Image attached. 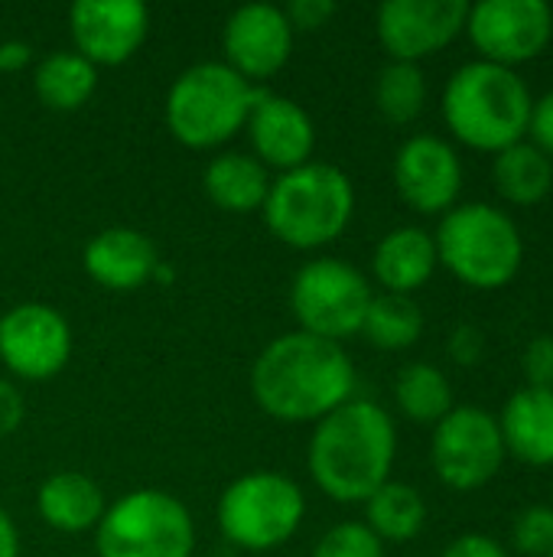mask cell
<instances>
[{
	"label": "cell",
	"instance_id": "cell-30",
	"mask_svg": "<svg viewBox=\"0 0 553 557\" xmlns=\"http://www.w3.org/2000/svg\"><path fill=\"white\" fill-rule=\"evenodd\" d=\"M512 545L525 557L553 555V509L551 506H528L518 512L512 525Z\"/></svg>",
	"mask_w": 553,
	"mask_h": 557
},
{
	"label": "cell",
	"instance_id": "cell-14",
	"mask_svg": "<svg viewBox=\"0 0 553 557\" xmlns=\"http://www.w3.org/2000/svg\"><path fill=\"white\" fill-rule=\"evenodd\" d=\"M394 189L420 215H447L463 193V163L453 144L414 134L398 147Z\"/></svg>",
	"mask_w": 553,
	"mask_h": 557
},
{
	"label": "cell",
	"instance_id": "cell-11",
	"mask_svg": "<svg viewBox=\"0 0 553 557\" xmlns=\"http://www.w3.org/2000/svg\"><path fill=\"white\" fill-rule=\"evenodd\" d=\"M466 36L482 55L515 69L538 59L553 39V7L544 0H479L469 3Z\"/></svg>",
	"mask_w": 553,
	"mask_h": 557
},
{
	"label": "cell",
	"instance_id": "cell-36",
	"mask_svg": "<svg viewBox=\"0 0 553 557\" xmlns=\"http://www.w3.org/2000/svg\"><path fill=\"white\" fill-rule=\"evenodd\" d=\"M26 418V401H23V392L0 379V437H10Z\"/></svg>",
	"mask_w": 553,
	"mask_h": 557
},
{
	"label": "cell",
	"instance_id": "cell-28",
	"mask_svg": "<svg viewBox=\"0 0 553 557\" xmlns=\"http://www.w3.org/2000/svg\"><path fill=\"white\" fill-rule=\"evenodd\" d=\"M375 104L391 124H411L427 104V75L414 62H388L375 82Z\"/></svg>",
	"mask_w": 553,
	"mask_h": 557
},
{
	"label": "cell",
	"instance_id": "cell-15",
	"mask_svg": "<svg viewBox=\"0 0 553 557\" xmlns=\"http://www.w3.org/2000/svg\"><path fill=\"white\" fill-rule=\"evenodd\" d=\"M72 49L98 65H124L150 33V10L140 0H75L68 7Z\"/></svg>",
	"mask_w": 553,
	"mask_h": 557
},
{
	"label": "cell",
	"instance_id": "cell-2",
	"mask_svg": "<svg viewBox=\"0 0 553 557\" xmlns=\"http://www.w3.org/2000/svg\"><path fill=\"white\" fill-rule=\"evenodd\" d=\"M398 457L394 418L368 398H352L326 414L306 450V470L332 503H365L391 480Z\"/></svg>",
	"mask_w": 553,
	"mask_h": 557
},
{
	"label": "cell",
	"instance_id": "cell-10",
	"mask_svg": "<svg viewBox=\"0 0 553 557\" xmlns=\"http://www.w3.org/2000/svg\"><path fill=\"white\" fill-rule=\"evenodd\" d=\"M505 457L508 454L499 431V418L479 405H460L433 428V473L443 486L456 493H473L492 483Z\"/></svg>",
	"mask_w": 553,
	"mask_h": 557
},
{
	"label": "cell",
	"instance_id": "cell-40",
	"mask_svg": "<svg viewBox=\"0 0 553 557\" xmlns=\"http://www.w3.org/2000/svg\"><path fill=\"white\" fill-rule=\"evenodd\" d=\"M551 509H553V506H551Z\"/></svg>",
	"mask_w": 553,
	"mask_h": 557
},
{
	"label": "cell",
	"instance_id": "cell-38",
	"mask_svg": "<svg viewBox=\"0 0 553 557\" xmlns=\"http://www.w3.org/2000/svg\"><path fill=\"white\" fill-rule=\"evenodd\" d=\"M0 557H20V532L7 509H0Z\"/></svg>",
	"mask_w": 553,
	"mask_h": 557
},
{
	"label": "cell",
	"instance_id": "cell-13",
	"mask_svg": "<svg viewBox=\"0 0 553 557\" xmlns=\"http://www.w3.org/2000/svg\"><path fill=\"white\" fill-rule=\"evenodd\" d=\"M466 0H385L375 16L391 62H420L466 33Z\"/></svg>",
	"mask_w": 553,
	"mask_h": 557
},
{
	"label": "cell",
	"instance_id": "cell-8",
	"mask_svg": "<svg viewBox=\"0 0 553 557\" xmlns=\"http://www.w3.org/2000/svg\"><path fill=\"white\" fill-rule=\"evenodd\" d=\"M98 557H192L196 522L163 490H134L108 506L95 529Z\"/></svg>",
	"mask_w": 553,
	"mask_h": 557
},
{
	"label": "cell",
	"instance_id": "cell-22",
	"mask_svg": "<svg viewBox=\"0 0 553 557\" xmlns=\"http://www.w3.org/2000/svg\"><path fill=\"white\" fill-rule=\"evenodd\" d=\"M271 170L254 157L241 150H225L215 160H209L202 173L205 196L222 209L235 215H248L264 209L271 193Z\"/></svg>",
	"mask_w": 553,
	"mask_h": 557
},
{
	"label": "cell",
	"instance_id": "cell-34",
	"mask_svg": "<svg viewBox=\"0 0 553 557\" xmlns=\"http://www.w3.org/2000/svg\"><path fill=\"white\" fill-rule=\"evenodd\" d=\"M528 137L538 150H544L553 160V91L541 95L531 108V124H528Z\"/></svg>",
	"mask_w": 553,
	"mask_h": 557
},
{
	"label": "cell",
	"instance_id": "cell-7",
	"mask_svg": "<svg viewBox=\"0 0 553 557\" xmlns=\"http://www.w3.org/2000/svg\"><path fill=\"white\" fill-rule=\"evenodd\" d=\"M306 516L303 490L271 470H254L225 486L218 499V529L228 545L261 555L287 545Z\"/></svg>",
	"mask_w": 553,
	"mask_h": 557
},
{
	"label": "cell",
	"instance_id": "cell-19",
	"mask_svg": "<svg viewBox=\"0 0 553 557\" xmlns=\"http://www.w3.org/2000/svg\"><path fill=\"white\" fill-rule=\"evenodd\" d=\"M499 431L515 460L553 467V388H518L499 414Z\"/></svg>",
	"mask_w": 553,
	"mask_h": 557
},
{
	"label": "cell",
	"instance_id": "cell-9",
	"mask_svg": "<svg viewBox=\"0 0 553 557\" xmlns=\"http://www.w3.org/2000/svg\"><path fill=\"white\" fill-rule=\"evenodd\" d=\"M372 297L368 277L342 258L306 261L290 284V310L300 330L329 343L362 333Z\"/></svg>",
	"mask_w": 553,
	"mask_h": 557
},
{
	"label": "cell",
	"instance_id": "cell-37",
	"mask_svg": "<svg viewBox=\"0 0 553 557\" xmlns=\"http://www.w3.org/2000/svg\"><path fill=\"white\" fill-rule=\"evenodd\" d=\"M33 62V46L23 39H3L0 42V72L3 75H16Z\"/></svg>",
	"mask_w": 553,
	"mask_h": 557
},
{
	"label": "cell",
	"instance_id": "cell-23",
	"mask_svg": "<svg viewBox=\"0 0 553 557\" xmlns=\"http://www.w3.org/2000/svg\"><path fill=\"white\" fill-rule=\"evenodd\" d=\"M33 88L49 111H78L98 88V69L75 49H55L36 62Z\"/></svg>",
	"mask_w": 553,
	"mask_h": 557
},
{
	"label": "cell",
	"instance_id": "cell-31",
	"mask_svg": "<svg viewBox=\"0 0 553 557\" xmlns=\"http://www.w3.org/2000/svg\"><path fill=\"white\" fill-rule=\"evenodd\" d=\"M521 369L531 388H553V333H538L525 346Z\"/></svg>",
	"mask_w": 553,
	"mask_h": 557
},
{
	"label": "cell",
	"instance_id": "cell-29",
	"mask_svg": "<svg viewBox=\"0 0 553 557\" xmlns=\"http://www.w3.org/2000/svg\"><path fill=\"white\" fill-rule=\"evenodd\" d=\"M310 557H385V545L365 522H339L316 542Z\"/></svg>",
	"mask_w": 553,
	"mask_h": 557
},
{
	"label": "cell",
	"instance_id": "cell-5",
	"mask_svg": "<svg viewBox=\"0 0 553 557\" xmlns=\"http://www.w3.org/2000/svg\"><path fill=\"white\" fill-rule=\"evenodd\" d=\"M437 261L466 287H508L525 264V238L518 222L489 202L453 206L433 235Z\"/></svg>",
	"mask_w": 553,
	"mask_h": 557
},
{
	"label": "cell",
	"instance_id": "cell-16",
	"mask_svg": "<svg viewBox=\"0 0 553 557\" xmlns=\"http://www.w3.org/2000/svg\"><path fill=\"white\" fill-rule=\"evenodd\" d=\"M225 65L235 69L251 85L277 75L293 52V29L284 7L274 3H244L228 13L222 29Z\"/></svg>",
	"mask_w": 553,
	"mask_h": 557
},
{
	"label": "cell",
	"instance_id": "cell-20",
	"mask_svg": "<svg viewBox=\"0 0 553 557\" xmlns=\"http://www.w3.org/2000/svg\"><path fill=\"white\" fill-rule=\"evenodd\" d=\"M437 245L427 228L417 225H401L391 228L372 255V274L385 287V294H401L411 297L420 290L433 271H437Z\"/></svg>",
	"mask_w": 553,
	"mask_h": 557
},
{
	"label": "cell",
	"instance_id": "cell-1",
	"mask_svg": "<svg viewBox=\"0 0 553 557\" xmlns=\"http://www.w3.org/2000/svg\"><path fill=\"white\" fill-rule=\"evenodd\" d=\"M352 392L355 366L342 343L303 330L271 339L251 366V395L280 424H319L352 401Z\"/></svg>",
	"mask_w": 553,
	"mask_h": 557
},
{
	"label": "cell",
	"instance_id": "cell-24",
	"mask_svg": "<svg viewBox=\"0 0 553 557\" xmlns=\"http://www.w3.org/2000/svg\"><path fill=\"white\" fill-rule=\"evenodd\" d=\"M495 189L512 206H538L551 196L553 189V160L538 150L531 140H521L502 153H495L492 163Z\"/></svg>",
	"mask_w": 553,
	"mask_h": 557
},
{
	"label": "cell",
	"instance_id": "cell-32",
	"mask_svg": "<svg viewBox=\"0 0 553 557\" xmlns=\"http://www.w3.org/2000/svg\"><path fill=\"white\" fill-rule=\"evenodd\" d=\"M284 13L293 33H316L336 16V3L332 0H290Z\"/></svg>",
	"mask_w": 553,
	"mask_h": 557
},
{
	"label": "cell",
	"instance_id": "cell-6",
	"mask_svg": "<svg viewBox=\"0 0 553 557\" xmlns=\"http://www.w3.org/2000/svg\"><path fill=\"white\" fill-rule=\"evenodd\" d=\"M257 91L225 62H196L166 91V127L183 147L212 150L244 127Z\"/></svg>",
	"mask_w": 553,
	"mask_h": 557
},
{
	"label": "cell",
	"instance_id": "cell-35",
	"mask_svg": "<svg viewBox=\"0 0 553 557\" xmlns=\"http://www.w3.org/2000/svg\"><path fill=\"white\" fill-rule=\"evenodd\" d=\"M440 557H512L495 539L489 535H479V532H469V535H460L453 539Z\"/></svg>",
	"mask_w": 553,
	"mask_h": 557
},
{
	"label": "cell",
	"instance_id": "cell-17",
	"mask_svg": "<svg viewBox=\"0 0 553 557\" xmlns=\"http://www.w3.org/2000/svg\"><path fill=\"white\" fill-rule=\"evenodd\" d=\"M244 131H248L254 157L267 170L274 166V170L287 173V170H297L313 160L316 124H313L310 111L287 95H277L261 85V91L251 104V114L244 121Z\"/></svg>",
	"mask_w": 553,
	"mask_h": 557
},
{
	"label": "cell",
	"instance_id": "cell-3",
	"mask_svg": "<svg viewBox=\"0 0 553 557\" xmlns=\"http://www.w3.org/2000/svg\"><path fill=\"white\" fill-rule=\"evenodd\" d=\"M535 95L518 69L495 62L460 65L443 88V121L450 134L482 153H502L528 137Z\"/></svg>",
	"mask_w": 553,
	"mask_h": 557
},
{
	"label": "cell",
	"instance_id": "cell-27",
	"mask_svg": "<svg viewBox=\"0 0 553 557\" xmlns=\"http://www.w3.org/2000/svg\"><path fill=\"white\" fill-rule=\"evenodd\" d=\"M424 333V313L414 297L401 294H375L362 323V336L385 352L411 349Z\"/></svg>",
	"mask_w": 553,
	"mask_h": 557
},
{
	"label": "cell",
	"instance_id": "cell-39",
	"mask_svg": "<svg viewBox=\"0 0 553 557\" xmlns=\"http://www.w3.org/2000/svg\"><path fill=\"white\" fill-rule=\"evenodd\" d=\"M548 557H553V555H548Z\"/></svg>",
	"mask_w": 553,
	"mask_h": 557
},
{
	"label": "cell",
	"instance_id": "cell-18",
	"mask_svg": "<svg viewBox=\"0 0 553 557\" xmlns=\"http://www.w3.org/2000/svg\"><path fill=\"white\" fill-rule=\"evenodd\" d=\"M81 264H85L88 277L95 284H101L104 290L127 294V290H137L147 281H153V274L160 268V255H156V245L150 242V235H143L140 228L111 225L85 245Z\"/></svg>",
	"mask_w": 553,
	"mask_h": 557
},
{
	"label": "cell",
	"instance_id": "cell-26",
	"mask_svg": "<svg viewBox=\"0 0 553 557\" xmlns=\"http://www.w3.org/2000/svg\"><path fill=\"white\" fill-rule=\"evenodd\" d=\"M394 401L398 411L414 424L437 428L456 405L450 379L430 362H411L394 379Z\"/></svg>",
	"mask_w": 553,
	"mask_h": 557
},
{
	"label": "cell",
	"instance_id": "cell-4",
	"mask_svg": "<svg viewBox=\"0 0 553 557\" xmlns=\"http://www.w3.org/2000/svg\"><path fill=\"white\" fill-rule=\"evenodd\" d=\"M271 235L297 251L332 245L355 215V186L345 170L310 160L280 173L264 202Z\"/></svg>",
	"mask_w": 553,
	"mask_h": 557
},
{
	"label": "cell",
	"instance_id": "cell-33",
	"mask_svg": "<svg viewBox=\"0 0 553 557\" xmlns=\"http://www.w3.org/2000/svg\"><path fill=\"white\" fill-rule=\"evenodd\" d=\"M447 352H450V359H453L456 366L473 369V366H479L482 356H486V333H482L479 326H473V323H463V326H456V330L450 333Z\"/></svg>",
	"mask_w": 553,
	"mask_h": 557
},
{
	"label": "cell",
	"instance_id": "cell-12",
	"mask_svg": "<svg viewBox=\"0 0 553 557\" xmlns=\"http://www.w3.org/2000/svg\"><path fill=\"white\" fill-rule=\"evenodd\" d=\"M68 359L72 326L55 307L29 300L0 317V362L13 375L26 382H46L59 375Z\"/></svg>",
	"mask_w": 553,
	"mask_h": 557
},
{
	"label": "cell",
	"instance_id": "cell-21",
	"mask_svg": "<svg viewBox=\"0 0 553 557\" xmlns=\"http://www.w3.org/2000/svg\"><path fill=\"white\" fill-rule=\"evenodd\" d=\"M36 512L49 529L81 535L98 529V522L108 512V499L91 476L78 470H62L42 480L36 493Z\"/></svg>",
	"mask_w": 553,
	"mask_h": 557
},
{
	"label": "cell",
	"instance_id": "cell-25",
	"mask_svg": "<svg viewBox=\"0 0 553 557\" xmlns=\"http://www.w3.org/2000/svg\"><path fill=\"white\" fill-rule=\"evenodd\" d=\"M365 525L375 532V539L385 542H411L427 525V503L424 496L398 480H388L381 490H375L365 499Z\"/></svg>",
	"mask_w": 553,
	"mask_h": 557
}]
</instances>
